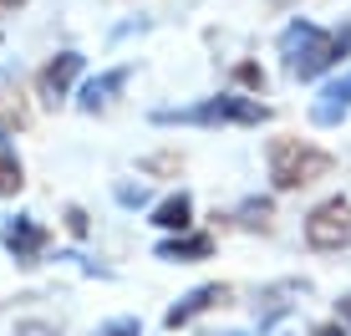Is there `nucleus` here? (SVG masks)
Wrapping results in <instances>:
<instances>
[{
	"label": "nucleus",
	"mask_w": 351,
	"mask_h": 336,
	"mask_svg": "<svg viewBox=\"0 0 351 336\" xmlns=\"http://www.w3.org/2000/svg\"><path fill=\"white\" fill-rule=\"evenodd\" d=\"M346 56H351V26L326 31V26H316V21H300L295 16L280 31V67L295 82L321 77V71H331L336 62H346Z\"/></svg>",
	"instance_id": "nucleus-1"
},
{
	"label": "nucleus",
	"mask_w": 351,
	"mask_h": 336,
	"mask_svg": "<svg viewBox=\"0 0 351 336\" xmlns=\"http://www.w3.org/2000/svg\"><path fill=\"white\" fill-rule=\"evenodd\" d=\"M153 123L158 128H260L270 123V107L260 97H245V92H214V97H199L189 107H158Z\"/></svg>",
	"instance_id": "nucleus-2"
},
{
	"label": "nucleus",
	"mask_w": 351,
	"mask_h": 336,
	"mask_svg": "<svg viewBox=\"0 0 351 336\" xmlns=\"http://www.w3.org/2000/svg\"><path fill=\"white\" fill-rule=\"evenodd\" d=\"M270 184L280 189V194H295V189H311L316 178L331 173V153L316 148V143H306V138H275L270 143Z\"/></svg>",
	"instance_id": "nucleus-3"
},
{
	"label": "nucleus",
	"mask_w": 351,
	"mask_h": 336,
	"mask_svg": "<svg viewBox=\"0 0 351 336\" xmlns=\"http://www.w3.org/2000/svg\"><path fill=\"white\" fill-rule=\"evenodd\" d=\"M0 245H5V255L16 260L21 270L41 265L46 250H51V230H46L36 214H5L0 219Z\"/></svg>",
	"instance_id": "nucleus-4"
},
{
	"label": "nucleus",
	"mask_w": 351,
	"mask_h": 336,
	"mask_svg": "<svg viewBox=\"0 0 351 336\" xmlns=\"http://www.w3.org/2000/svg\"><path fill=\"white\" fill-rule=\"evenodd\" d=\"M306 245L311 250H341V245H351V199H326V204H316V209L306 214Z\"/></svg>",
	"instance_id": "nucleus-5"
},
{
	"label": "nucleus",
	"mask_w": 351,
	"mask_h": 336,
	"mask_svg": "<svg viewBox=\"0 0 351 336\" xmlns=\"http://www.w3.org/2000/svg\"><path fill=\"white\" fill-rule=\"evenodd\" d=\"M229 301V285L224 280H209V285H193V291H184L173 306L163 311V326L168 331H184V326H193L199 316H209V311H219Z\"/></svg>",
	"instance_id": "nucleus-6"
},
{
	"label": "nucleus",
	"mask_w": 351,
	"mask_h": 336,
	"mask_svg": "<svg viewBox=\"0 0 351 336\" xmlns=\"http://www.w3.org/2000/svg\"><path fill=\"white\" fill-rule=\"evenodd\" d=\"M82 51H56L51 62L41 67V77H36V92H41V102L46 107H56V102H66L71 92H77V77H82Z\"/></svg>",
	"instance_id": "nucleus-7"
},
{
	"label": "nucleus",
	"mask_w": 351,
	"mask_h": 336,
	"mask_svg": "<svg viewBox=\"0 0 351 336\" xmlns=\"http://www.w3.org/2000/svg\"><path fill=\"white\" fill-rule=\"evenodd\" d=\"M128 82H132V67H107V71H97V77H87L77 87V112H87V117L107 112V107L123 97Z\"/></svg>",
	"instance_id": "nucleus-8"
},
{
	"label": "nucleus",
	"mask_w": 351,
	"mask_h": 336,
	"mask_svg": "<svg viewBox=\"0 0 351 336\" xmlns=\"http://www.w3.org/2000/svg\"><path fill=\"white\" fill-rule=\"evenodd\" d=\"M214 255V235L204 230H184V235H163L158 245H153V260H163V265H199V260Z\"/></svg>",
	"instance_id": "nucleus-9"
},
{
	"label": "nucleus",
	"mask_w": 351,
	"mask_h": 336,
	"mask_svg": "<svg viewBox=\"0 0 351 336\" xmlns=\"http://www.w3.org/2000/svg\"><path fill=\"white\" fill-rule=\"evenodd\" d=\"M351 117V71H341L336 82H326L316 92V102H311V123L316 128H341Z\"/></svg>",
	"instance_id": "nucleus-10"
},
{
	"label": "nucleus",
	"mask_w": 351,
	"mask_h": 336,
	"mask_svg": "<svg viewBox=\"0 0 351 336\" xmlns=\"http://www.w3.org/2000/svg\"><path fill=\"white\" fill-rule=\"evenodd\" d=\"M300 296H306V280H275V285H265L260 301H255V321H260V331H270L275 321L285 316V311H295V306H300Z\"/></svg>",
	"instance_id": "nucleus-11"
},
{
	"label": "nucleus",
	"mask_w": 351,
	"mask_h": 336,
	"mask_svg": "<svg viewBox=\"0 0 351 336\" xmlns=\"http://www.w3.org/2000/svg\"><path fill=\"white\" fill-rule=\"evenodd\" d=\"M148 224H153V230H163V235H184V230H193V194H189V189H173V194H163V199L148 209Z\"/></svg>",
	"instance_id": "nucleus-12"
},
{
	"label": "nucleus",
	"mask_w": 351,
	"mask_h": 336,
	"mask_svg": "<svg viewBox=\"0 0 351 336\" xmlns=\"http://www.w3.org/2000/svg\"><path fill=\"white\" fill-rule=\"evenodd\" d=\"M21 189H26V163H21L16 143L5 138V128H0V199H16Z\"/></svg>",
	"instance_id": "nucleus-13"
},
{
	"label": "nucleus",
	"mask_w": 351,
	"mask_h": 336,
	"mask_svg": "<svg viewBox=\"0 0 351 336\" xmlns=\"http://www.w3.org/2000/svg\"><path fill=\"white\" fill-rule=\"evenodd\" d=\"M234 224H239V230H250V235H270V224H275V204L270 199H245V204H239V209H234Z\"/></svg>",
	"instance_id": "nucleus-14"
},
{
	"label": "nucleus",
	"mask_w": 351,
	"mask_h": 336,
	"mask_svg": "<svg viewBox=\"0 0 351 336\" xmlns=\"http://www.w3.org/2000/svg\"><path fill=\"white\" fill-rule=\"evenodd\" d=\"M112 199L123 204V209H143V204H148V184H112Z\"/></svg>",
	"instance_id": "nucleus-15"
},
{
	"label": "nucleus",
	"mask_w": 351,
	"mask_h": 336,
	"mask_svg": "<svg viewBox=\"0 0 351 336\" xmlns=\"http://www.w3.org/2000/svg\"><path fill=\"white\" fill-rule=\"evenodd\" d=\"M97 336H143V321L138 316H112L97 326Z\"/></svg>",
	"instance_id": "nucleus-16"
},
{
	"label": "nucleus",
	"mask_w": 351,
	"mask_h": 336,
	"mask_svg": "<svg viewBox=\"0 0 351 336\" xmlns=\"http://www.w3.org/2000/svg\"><path fill=\"white\" fill-rule=\"evenodd\" d=\"M62 219H66V235H71V239H87V235H92V219H87V209H82V204H66Z\"/></svg>",
	"instance_id": "nucleus-17"
},
{
	"label": "nucleus",
	"mask_w": 351,
	"mask_h": 336,
	"mask_svg": "<svg viewBox=\"0 0 351 336\" xmlns=\"http://www.w3.org/2000/svg\"><path fill=\"white\" fill-rule=\"evenodd\" d=\"M234 82H239V87H250V92H260V87H265V71H260L255 62H239V67H234Z\"/></svg>",
	"instance_id": "nucleus-18"
},
{
	"label": "nucleus",
	"mask_w": 351,
	"mask_h": 336,
	"mask_svg": "<svg viewBox=\"0 0 351 336\" xmlns=\"http://www.w3.org/2000/svg\"><path fill=\"white\" fill-rule=\"evenodd\" d=\"M16 336H62V326H51V321H36V316H26V321H16Z\"/></svg>",
	"instance_id": "nucleus-19"
},
{
	"label": "nucleus",
	"mask_w": 351,
	"mask_h": 336,
	"mask_svg": "<svg viewBox=\"0 0 351 336\" xmlns=\"http://www.w3.org/2000/svg\"><path fill=\"white\" fill-rule=\"evenodd\" d=\"M178 168V158L173 153H158V158H143V173H173Z\"/></svg>",
	"instance_id": "nucleus-20"
},
{
	"label": "nucleus",
	"mask_w": 351,
	"mask_h": 336,
	"mask_svg": "<svg viewBox=\"0 0 351 336\" xmlns=\"http://www.w3.org/2000/svg\"><path fill=\"white\" fill-rule=\"evenodd\" d=\"M311 336H351V331L341 326V321H321V326H316V331H311Z\"/></svg>",
	"instance_id": "nucleus-21"
},
{
	"label": "nucleus",
	"mask_w": 351,
	"mask_h": 336,
	"mask_svg": "<svg viewBox=\"0 0 351 336\" xmlns=\"http://www.w3.org/2000/svg\"><path fill=\"white\" fill-rule=\"evenodd\" d=\"M336 321L351 331V296H341V301H336Z\"/></svg>",
	"instance_id": "nucleus-22"
},
{
	"label": "nucleus",
	"mask_w": 351,
	"mask_h": 336,
	"mask_svg": "<svg viewBox=\"0 0 351 336\" xmlns=\"http://www.w3.org/2000/svg\"><path fill=\"white\" fill-rule=\"evenodd\" d=\"M26 0H0V16H10V10H21Z\"/></svg>",
	"instance_id": "nucleus-23"
},
{
	"label": "nucleus",
	"mask_w": 351,
	"mask_h": 336,
	"mask_svg": "<svg viewBox=\"0 0 351 336\" xmlns=\"http://www.w3.org/2000/svg\"><path fill=\"white\" fill-rule=\"evenodd\" d=\"M209 336H214V331H209ZM219 336H245V331H219Z\"/></svg>",
	"instance_id": "nucleus-24"
}]
</instances>
